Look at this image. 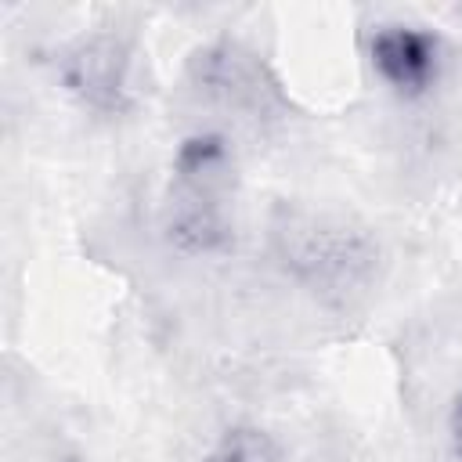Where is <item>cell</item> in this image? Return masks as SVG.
I'll return each instance as SVG.
<instances>
[{
	"instance_id": "cell-3",
	"label": "cell",
	"mask_w": 462,
	"mask_h": 462,
	"mask_svg": "<svg viewBox=\"0 0 462 462\" xmlns=\"http://www.w3.org/2000/svg\"><path fill=\"white\" fill-rule=\"evenodd\" d=\"M130 65L134 51L119 32H94L65 54V83L83 105L112 112L130 94Z\"/></svg>"
},
{
	"instance_id": "cell-5",
	"label": "cell",
	"mask_w": 462,
	"mask_h": 462,
	"mask_svg": "<svg viewBox=\"0 0 462 462\" xmlns=\"http://www.w3.org/2000/svg\"><path fill=\"white\" fill-rule=\"evenodd\" d=\"M206 462H285V455L267 430L242 422V426H227L213 440Z\"/></svg>"
},
{
	"instance_id": "cell-6",
	"label": "cell",
	"mask_w": 462,
	"mask_h": 462,
	"mask_svg": "<svg viewBox=\"0 0 462 462\" xmlns=\"http://www.w3.org/2000/svg\"><path fill=\"white\" fill-rule=\"evenodd\" d=\"M451 440H455V448L462 451V397H458L455 408H451Z\"/></svg>"
},
{
	"instance_id": "cell-4",
	"label": "cell",
	"mask_w": 462,
	"mask_h": 462,
	"mask_svg": "<svg viewBox=\"0 0 462 462\" xmlns=\"http://www.w3.org/2000/svg\"><path fill=\"white\" fill-rule=\"evenodd\" d=\"M372 69L386 87H393L404 97H415L433 87L440 47L437 40L419 25H383L372 36Z\"/></svg>"
},
{
	"instance_id": "cell-2",
	"label": "cell",
	"mask_w": 462,
	"mask_h": 462,
	"mask_svg": "<svg viewBox=\"0 0 462 462\" xmlns=\"http://www.w3.org/2000/svg\"><path fill=\"white\" fill-rule=\"evenodd\" d=\"M191 83L202 94V101H209L217 112L242 126L260 130L271 119H278V83L267 76L263 61L238 43H213L199 51L191 65Z\"/></svg>"
},
{
	"instance_id": "cell-1",
	"label": "cell",
	"mask_w": 462,
	"mask_h": 462,
	"mask_svg": "<svg viewBox=\"0 0 462 462\" xmlns=\"http://www.w3.org/2000/svg\"><path fill=\"white\" fill-rule=\"evenodd\" d=\"M278 238L285 263L321 296L346 300L372 274V242L339 220L296 217L278 231Z\"/></svg>"
}]
</instances>
